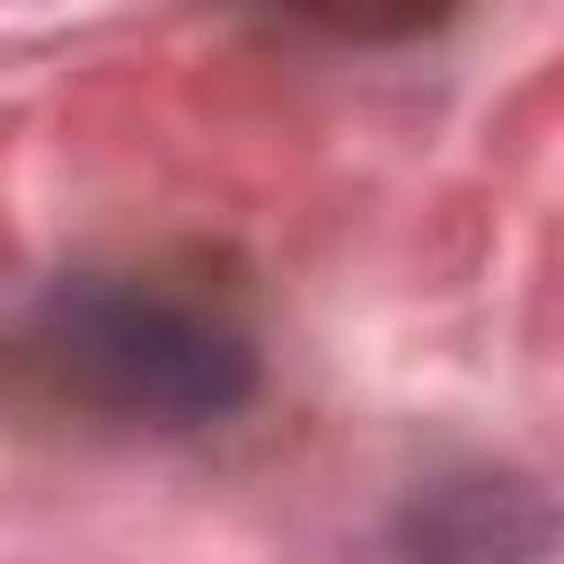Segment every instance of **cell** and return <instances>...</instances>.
Returning <instances> with one entry per match:
<instances>
[{
  "label": "cell",
  "mask_w": 564,
  "mask_h": 564,
  "mask_svg": "<svg viewBox=\"0 0 564 564\" xmlns=\"http://www.w3.org/2000/svg\"><path fill=\"white\" fill-rule=\"evenodd\" d=\"M35 361L62 379V397L123 423H167V432L212 423L256 388V352L220 308L176 300L159 282H123V273L62 282L35 317Z\"/></svg>",
  "instance_id": "obj_1"
},
{
  "label": "cell",
  "mask_w": 564,
  "mask_h": 564,
  "mask_svg": "<svg viewBox=\"0 0 564 564\" xmlns=\"http://www.w3.org/2000/svg\"><path fill=\"white\" fill-rule=\"evenodd\" d=\"M282 18L317 26V35H352V44H397V35H423L441 26L458 0H273Z\"/></svg>",
  "instance_id": "obj_2"
}]
</instances>
